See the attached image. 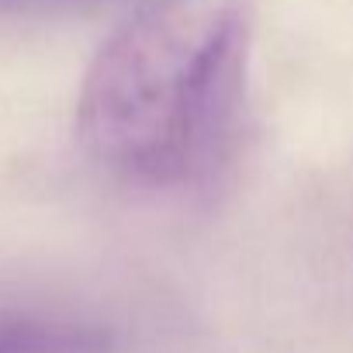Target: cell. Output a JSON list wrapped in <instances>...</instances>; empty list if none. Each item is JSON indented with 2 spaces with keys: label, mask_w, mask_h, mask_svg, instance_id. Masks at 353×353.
I'll list each match as a JSON object with an SVG mask.
<instances>
[{
  "label": "cell",
  "mask_w": 353,
  "mask_h": 353,
  "mask_svg": "<svg viewBox=\"0 0 353 353\" xmlns=\"http://www.w3.org/2000/svg\"><path fill=\"white\" fill-rule=\"evenodd\" d=\"M250 11L243 0L163 4L118 28L94 56L77 135L114 181L194 188L222 166L246 101Z\"/></svg>",
  "instance_id": "1"
},
{
  "label": "cell",
  "mask_w": 353,
  "mask_h": 353,
  "mask_svg": "<svg viewBox=\"0 0 353 353\" xmlns=\"http://www.w3.org/2000/svg\"><path fill=\"white\" fill-rule=\"evenodd\" d=\"M111 332L87 322L4 315L0 319V353H108Z\"/></svg>",
  "instance_id": "2"
},
{
  "label": "cell",
  "mask_w": 353,
  "mask_h": 353,
  "mask_svg": "<svg viewBox=\"0 0 353 353\" xmlns=\"http://www.w3.org/2000/svg\"><path fill=\"white\" fill-rule=\"evenodd\" d=\"M8 4H97V0H8Z\"/></svg>",
  "instance_id": "3"
}]
</instances>
